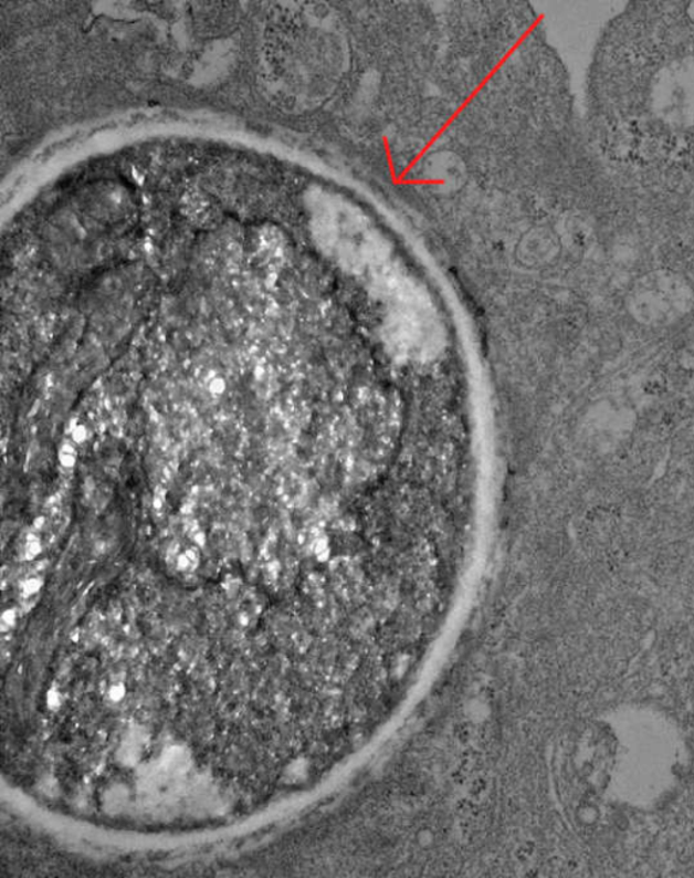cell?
I'll return each instance as SVG.
<instances>
[{"instance_id":"1","label":"cell","mask_w":694,"mask_h":878,"mask_svg":"<svg viewBox=\"0 0 694 878\" xmlns=\"http://www.w3.org/2000/svg\"><path fill=\"white\" fill-rule=\"evenodd\" d=\"M543 18L544 15L538 17L537 20L534 23H532V25L528 29H526L523 34L519 35V39L516 41V43H514L511 46V50H508L505 53L504 58H502L500 62L494 65V69L490 71V73L486 76H484V80L481 83H479L474 92H472L469 95V97H466L463 101V104L460 105L458 109L452 113L451 117H449L446 122L441 125L440 129L437 130L432 139H430L427 143V146H424L421 149V153L418 154L414 159H412V163L409 166H407L406 169L402 173H400L399 176H397V173H395V165H393L390 142H385L387 163H388V167H390L393 185H444L445 184L444 179H406V177L407 175H409L412 167H414L418 163H420V160L424 157V154H427L429 149L435 145V142L439 140L440 137L446 133V129L451 127V125L454 122H456L458 117L462 115V113L466 109V107L470 106L472 101H474L477 97L479 93H481L482 90L487 86V83L492 81L496 74H498V71L502 67H504V65L507 63V60L511 59L513 56V53L516 52L520 46V44L524 43V40L529 38L530 33L534 32V30L538 27V23L543 21Z\"/></svg>"},{"instance_id":"2","label":"cell","mask_w":694,"mask_h":878,"mask_svg":"<svg viewBox=\"0 0 694 878\" xmlns=\"http://www.w3.org/2000/svg\"><path fill=\"white\" fill-rule=\"evenodd\" d=\"M172 565L178 572L191 573L199 569L201 557L199 547L191 546L187 548H179L171 554Z\"/></svg>"},{"instance_id":"3","label":"cell","mask_w":694,"mask_h":878,"mask_svg":"<svg viewBox=\"0 0 694 878\" xmlns=\"http://www.w3.org/2000/svg\"><path fill=\"white\" fill-rule=\"evenodd\" d=\"M44 552L43 541L39 534H30L23 543L22 558L25 561H34L39 558Z\"/></svg>"},{"instance_id":"4","label":"cell","mask_w":694,"mask_h":878,"mask_svg":"<svg viewBox=\"0 0 694 878\" xmlns=\"http://www.w3.org/2000/svg\"><path fill=\"white\" fill-rule=\"evenodd\" d=\"M43 587H44L43 578L39 576H29L27 578H23V581L21 582L20 585L21 595L25 597V599H30V597L39 595L41 593V589H43Z\"/></svg>"},{"instance_id":"5","label":"cell","mask_w":694,"mask_h":878,"mask_svg":"<svg viewBox=\"0 0 694 878\" xmlns=\"http://www.w3.org/2000/svg\"><path fill=\"white\" fill-rule=\"evenodd\" d=\"M18 614L15 608H6L0 617V630L8 633L13 630L17 625Z\"/></svg>"},{"instance_id":"6","label":"cell","mask_w":694,"mask_h":878,"mask_svg":"<svg viewBox=\"0 0 694 878\" xmlns=\"http://www.w3.org/2000/svg\"><path fill=\"white\" fill-rule=\"evenodd\" d=\"M125 696H127V687L122 682L113 683L107 690V698L113 703L122 702Z\"/></svg>"},{"instance_id":"7","label":"cell","mask_w":694,"mask_h":878,"mask_svg":"<svg viewBox=\"0 0 694 878\" xmlns=\"http://www.w3.org/2000/svg\"><path fill=\"white\" fill-rule=\"evenodd\" d=\"M46 703H48V707H50L52 709H57V708L62 707L63 697H62V694H60V691L57 689H55V687H53V689L48 691Z\"/></svg>"},{"instance_id":"8","label":"cell","mask_w":694,"mask_h":878,"mask_svg":"<svg viewBox=\"0 0 694 878\" xmlns=\"http://www.w3.org/2000/svg\"><path fill=\"white\" fill-rule=\"evenodd\" d=\"M191 540H193L194 546L200 548L203 546V543L207 542V536L202 533V531H197Z\"/></svg>"},{"instance_id":"9","label":"cell","mask_w":694,"mask_h":878,"mask_svg":"<svg viewBox=\"0 0 694 878\" xmlns=\"http://www.w3.org/2000/svg\"><path fill=\"white\" fill-rule=\"evenodd\" d=\"M60 459H62L64 466H73L75 462L74 453L71 451H64Z\"/></svg>"}]
</instances>
